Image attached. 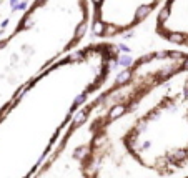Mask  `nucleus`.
Wrapping results in <instances>:
<instances>
[{"mask_svg":"<svg viewBox=\"0 0 188 178\" xmlns=\"http://www.w3.org/2000/svg\"><path fill=\"white\" fill-rule=\"evenodd\" d=\"M180 178H188V175H185V176H180Z\"/></svg>","mask_w":188,"mask_h":178,"instance_id":"6","label":"nucleus"},{"mask_svg":"<svg viewBox=\"0 0 188 178\" xmlns=\"http://www.w3.org/2000/svg\"><path fill=\"white\" fill-rule=\"evenodd\" d=\"M165 0H88L90 30L97 38L110 40L138 29Z\"/></svg>","mask_w":188,"mask_h":178,"instance_id":"4","label":"nucleus"},{"mask_svg":"<svg viewBox=\"0 0 188 178\" xmlns=\"http://www.w3.org/2000/svg\"><path fill=\"white\" fill-rule=\"evenodd\" d=\"M122 146L138 167L163 178L188 167V73L135 117L122 135Z\"/></svg>","mask_w":188,"mask_h":178,"instance_id":"3","label":"nucleus"},{"mask_svg":"<svg viewBox=\"0 0 188 178\" xmlns=\"http://www.w3.org/2000/svg\"><path fill=\"white\" fill-rule=\"evenodd\" d=\"M88 29V0H33L0 38V118L38 77L78 48Z\"/></svg>","mask_w":188,"mask_h":178,"instance_id":"2","label":"nucleus"},{"mask_svg":"<svg viewBox=\"0 0 188 178\" xmlns=\"http://www.w3.org/2000/svg\"><path fill=\"white\" fill-rule=\"evenodd\" d=\"M155 33L162 40L188 48V0H165L155 18Z\"/></svg>","mask_w":188,"mask_h":178,"instance_id":"5","label":"nucleus"},{"mask_svg":"<svg viewBox=\"0 0 188 178\" xmlns=\"http://www.w3.org/2000/svg\"><path fill=\"white\" fill-rule=\"evenodd\" d=\"M2 2H4V0H0V4H2Z\"/></svg>","mask_w":188,"mask_h":178,"instance_id":"7","label":"nucleus"},{"mask_svg":"<svg viewBox=\"0 0 188 178\" xmlns=\"http://www.w3.org/2000/svg\"><path fill=\"white\" fill-rule=\"evenodd\" d=\"M188 73L183 50L138 55L70 117L63 132L30 178H100L112 148V130L160 87Z\"/></svg>","mask_w":188,"mask_h":178,"instance_id":"1","label":"nucleus"}]
</instances>
